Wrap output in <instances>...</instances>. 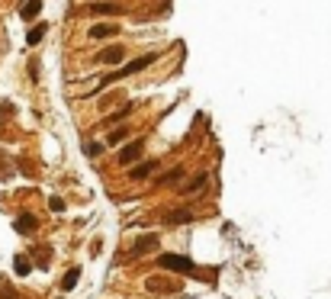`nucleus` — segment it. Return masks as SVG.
<instances>
[{
  "instance_id": "f257e3e1",
  "label": "nucleus",
  "mask_w": 331,
  "mask_h": 299,
  "mask_svg": "<svg viewBox=\"0 0 331 299\" xmlns=\"http://www.w3.org/2000/svg\"><path fill=\"white\" fill-rule=\"evenodd\" d=\"M154 58H158V52H151V55H145V58H135V61H129L126 68H119V71H113V74H106V77H103V81L97 84V90H93V93H100V90H106L109 84H116V81H123V77H129V74L142 71V68H148V65H151Z\"/></svg>"
},
{
  "instance_id": "f03ea898",
  "label": "nucleus",
  "mask_w": 331,
  "mask_h": 299,
  "mask_svg": "<svg viewBox=\"0 0 331 299\" xmlns=\"http://www.w3.org/2000/svg\"><path fill=\"white\" fill-rule=\"evenodd\" d=\"M158 264L164 270H171V274H190V270L196 267L193 258H184V254H161Z\"/></svg>"
},
{
  "instance_id": "7ed1b4c3",
  "label": "nucleus",
  "mask_w": 331,
  "mask_h": 299,
  "mask_svg": "<svg viewBox=\"0 0 331 299\" xmlns=\"http://www.w3.org/2000/svg\"><path fill=\"white\" fill-rule=\"evenodd\" d=\"M142 152H145V138H135V142H129L126 148H119V164L123 168H129V164H135L138 158H142Z\"/></svg>"
},
{
  "instance_id": "20e7f679",
  "label": "nucleus",
  "mask_w": 331,
  "mask_h": 299,
  "mask_svg": "<svg viewBox=\"0 0 331 299\" xmlns=\"http://www.w3.org/2000/svg\"><path fill=\"white\" fill-rule=\"evenodd\" d=\"M90 13L93 16H113V13H119V4H116V0H93Z\"/></svg>"
},
{
  "instance_id": "39448f33",
  "label": "nucleus",
  "mask_w": 331,
  "mask_h": 299,
  "mask_svg": "<svg viewBox=\"0 0 331 299\" xmlns=\"http://www.w3.org/2000/svg\"><path fill=\"white\" fill-rule=\"evenodd\" d=\"M123 58H126V48L123 45H109V48H103V55H100L103 65H119Z\"/></svg>"
},
{
  "instance_id": "423d86ee",
  "label": "nucleus",
  "mask_w": 331,
  "mask_h": 299,
  "mask_svg": "<svg viewBox=\"0 0 331 299\" xmlns=\"http://www.w3.org/2000/svg\"><path fill=\"white\" fill-rule=\"evenodd\" d=\"M168 222H171V225H184V222H193V209H190V206H180V209H174V213L168 216Z\"/></svg>"
},
{
  "instance_id": "0eeeda50",
  "label": "nucleus",
  "mask_w": 331,
  "mask_h": 299,
  "mask_svg": "<svg viewBox=\"0 0 331 299\" xmlns=\"http://www.w3.org/2000/svg\"><path fill=\"white\" fill-rule=\"evenodd\" d=\"M151 248H158V235H142V238L135 241L132 254H145V251H151Z\"/></svg>"
},
{
  "instance_id": "6e6552de",
  "label": "nucleus",
  "mask_w": 331,
  "mask_h": 299,
  "mask_svg": "<svg viewBox=\"0 0 331 299\" xmlns=\"http://www.w3.org/2000/svg\"><path fill=\"white\" fill-rule=\"evenodd\" d=\"M151 171H154V161H145V164H135V168H129V177H132V180H145Z\"/></svg>"
},
{
  "instance_id": "1a4fd4ad",
  "label": "nucleus",
  "mask_w": 331,
  "mask_h": 299,
  "mask_svg": "<svg viewBox=\"0 0 331 299\" xmlns=\"http://www.w3.org/2000/svg\"><path fill=\"white\" fill-rule=\"evenodd\" d=\"M77 280H81V267H71V270L62 277V289H65V293H71V289L77 286Z\"/></svg>"
},
{
  "instance_id": "9d476101",
  "label": "nucleus",
  "mask_w": 331,
  "mask_h": 299,
  "mask_svg": "<svg viewBox=\"0 0 331 299\" xmlns=\"http://www.w3.org/2000/svg\"><path fill=\"white\" fill-rule=\"evenodd\" d=\"M39 10H42V0H26L23 10H20V16H23V20H36Z\"/></svg>"
},
{
  "instance_id": "9b49d317",
  "label": "nucleus",
  "mask_w": 331,
  "mask_h": 299,
  "mask_svg": "<svg viewBox=\"0 0 331 299\" xmlns=\"http://www.w3.org/2000/svg\"><path fill=\"white\" fill-rule=\"evenodd\" d=\"M116 32H119V26L103 23V26H93V29H90V36H93V39H109V36H116Z\"/></svg>"
},
{
  "instance_id": "f8f14e48",
  "label": "nucleus",
  "mask_w": 331,
  "mask_h": 299,
  "mask_svg": "<svg viewBox=\"0 0 331 299\" xmlns=\"http://www.w3.org/2000/svg\"><path fill=\"white\" fill-rule=\"evenodd\" d=\"M45 32H48V26L42 23V26H32L29 32H26V42H29V45H39L42 39H45Z\"/></svg>"
},
{
  "instance_id": "ddd939ff",
  "label": "nucleus",
  "mask_w": 331,
  "mask_h": 299,
  "mask_svg": "<svg viewBox=\"0 0 331 299\" xmlns=\"http://www.w3.org/2000/svg\"><path fill=\"white\" fill-rule=\"evenodd\" d=\"M206 180H209V174H196V177H193V180H190L187 187H184V193L190 196V193H199V190H206Z\"/></svg>"
},
{
  "instance_id": "4468645a",
  "label": "nucleus",
  "mask_w": 331,
  "mask_h": 299,
  "mask_svg": "<svg viewBox=\"0 0 331 299\" xmlns=\"http://www.w3.org/2000/svg\"><path fill=\"white\" fill-rule=\"evenodd\" d=\"M32 228H36V216H29V213H23L20 219H16V232H32Z\"/></svg>"
},
{
  "instance_id": "2eb2a0df",
  "label": "nucleus",
  "mask_w": 331,
  "mask_h": 299,
  "mask_svg": "<svg viewBox=\"0 0 331 299\" xmlns=\"http://www.w3.org/2000/svg\"><path fill=\"white\" fill-rule=\"evenodd\" d=\"M13 270H16V274H20V277H26V274H29V270H32L29 258H26V254H16V261H13Z\"/></svg>"
},
{
  "instance_id": "dca6fc26",
  "label": "nucleus",
  "mask_w": 331,
  "mask_h": 299,
  "mask_svg": "<svg viewBox=\"0 0 331 299\" xmlns=\"http://www.w3.org/2000/svg\"><path fill=\"white\" fill-rule=\"evenodd\" d=\"M180 177H184V168H174L171 174H164V177H158V187H171V183H177Z\"/></svg>"
},
{
  "instance_id": "f3484780",
  "label": "nucleus",
  "mask_w": 331,
  "mask_h": 299,
  "mask_svg": "<svg viewBox=\"0 0 331 299\" xmlns=\"http://www.w3.org/2000/svg\"><path fill=\"white\" fill-rule=\"evenodd\" d=\"M129 138V129L123 126V129H116V132H109V138H106V145H119V142H126Z\"/></svg>"
},
{
  "instance_id": "a211bd4d",
  "label": "nucleus",
  "mask_w": 331,
  "mask_h": 299,
  "mask_svg": "<svg viewBox=\"0 0 331 299\" xmlns=\"http://www.w3.org/2000/svg\"><path fill=\"white\" fill-rule=\"evenodd\" d=\"M48 209H51V213H65V200L62 196H51L48 200Z\"/></svg>"
},
{
  "instance_id": "6ab92c4d",
  "label": "nucleus",
  "mask_w": 331,
  "mask_h": 299,
  "mask_svg": "<svg viewBox=\"0 0 331 299\" xmlns=\"http://www.w3.org/2000/svg\"><path fill=\"white\" fill-rule=\"evenodd\" d=\"M100 152H103V145H100V142H90V145H87V158H97Z\"/></svg>"
},
{
  "instance_id": "aec40b11",
  "label": "nucleus",
  "mask_w": 331,
  "mask_h": 299,
  "mask_svg": "<svg viewBox=\"0 0 331 299\" xmlns=\"http://www.w3.org/2000/svg\"><path fill=\"white\" fill-rule=\"evenodd\" d=\"M0 299H13V293H10V289H7V293H4V296H0Z\"/></svg>"
}]
</instances>
